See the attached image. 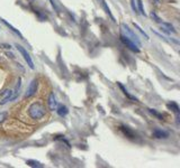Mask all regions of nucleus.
Instances as JSON below:
<instances>
[{"label":"nucleus","instance_id":"nucleus-1","mask_svg":"<svg viewBox=\"0 0 180 168\" xmlns=\"http://www.w3.org/2000/svg\"><path fill=\"white\" fill-rule=\"evenodd\" d=\"M28 113L29 117L32 118V119L40 120V119L45 117L46 110H45V107L41 102H34L28 108Z\"/></svg>","mask_w":180,"mask_h":168},{"label":"nucleus","instance_id":"nucleus-2","mask_svg":"<svg viewBox=\"0 0 180 168\" xmlns=\"http://www.w3.org/2000/svg\"><path fill=\"white\" fill-rule=\"evenodd\" d=\"M121 31H122V35L125 37H127L128 39H131L133 43H135L136 46L138 47H141V42H140V39H138V37L133 33V30L130 29V27L127 26V25H125V24H122L121 25Z\"/></svg>","mask_w":180,"mask_h":168},{"label":"nucleus","instance_id":"nucleus-3","mask_svg":"<svg viewBox=\"0 0 180 168\" xmlns=\"http://www.w3.org/2000/svg\"><path fill=\"white\" fill-rule=\"evenodd\" d=\"M16 47H17V49L19 51V53L23 55V57H24V59L26 61V63H27V65L32 68V70H34L35 68V66H34V62H33V59H32V57H30V55H29L28 53L26 52V49L23 47V46H20V45H16Z\"/></svg>","mask_w":180,"mask_h":168},{"label":"nucleus","instance_id":"nucleus-4","mask_svg":"<svg viewBox=\"0 0 180 168\" xmlns=\"http://www.w3.org/2000/svg\"><path fill=\"white\" fill-rule=\"evenodd\" d=\"M121 40H122L123 44L126 45V47H128L132 52H134V53H140V48H138V46H136L135 43H133V42H132L131 39H128L127 37L121 35Z\"/></svg>","mask_w":180,"mask_h":168},{"label":"nucleus","instance_id":"nucleus-5","mask_svg":"<svg viewBox=\"0 0 180 168\" xmlns=\"http://www.w3.org/2000/svg\"><path fill=\"white\" fill-rule=\"evenodd\" d=\"M13 99H14V92L10 91V90H6L4 93L0 94V104L4 105V104L9 102L10 100H13Z\"/></svg>","mask_w":180,"mask_h":168},{"label":"nucleus","instance_id":"nucleus-6","mask_svg":"<svg viewBox=\"0 0 180 168\" xmlns=\"http://www.w3.org/2000/svg\"><path fill=\"white\" fill-rule=\"evenodd\" d=\"M37 86H38V81L36 80V79H34V80L29 83V86H28V89H27V91H26L25 96H26V98L33 96V95L36 93V91H37Z\"/></svg>","mask_w":180,"mask_h":168},{"label":"nucleus","instance_id":"nucleus-7","mask_svg":"<svg viewBox=\"0 0 180 168\" xmlns=\"http://www.w3.org/2000/svg\"><path fill=\"white\" fill-rule=\"evenodd\" d=\"M56 107H58L56 98H55L54 93H51L50 96H49V108H50L51 111H54V110H56Z\"/></svg>","mask_w":180,"mask_h":168},{"label":"nucleus","instance_id":"nucleus-8","mask_svg":"<svg viewBox=\"0 0 180 168\" xmlns=\"http://www.w3.org/2000/svg\"><path fill=\"white\" fill-rule=\"evenodd\" d=\"M161 30H163L167 34H171V33H176V29L171 24H168V22H162L161 24Z\"/></svg>","mask_w":180,"mask_h":168},{"label":"nucleus","instance_id":"nucleus-9","mask_svg":"<svg viewBox=\"0 0 180 168\" xmlns=\"http://www.w3.org/2000/svg\"><path fill=\"white\" fill-rule=\"evenodd\" d=\"M153 136L155 137V138H159V139H166L169 137V132L164 131V130H160V129H157V130H154L153 131Z\"/></svg>","mask_w":180,"mask_h":168},{"label":"nucleus","instance_id":"nucleus-10","mask_svg":"<svg viewBox=\"0 0 180 168\" xmlns=\"http://www.w3.org/2000/svg\"><path fill=\"white\" fill-rule=\"evenodd\" d=\"M0 20H1V22H4V24H5L6 26H7L8 28H9V29H10V30H11V31H13V33H15L16 35H18V36L20 37V38H23V35H22V34H20V31H19V30H18V29H16V28H15L14 26L11 25V24H9V22H8L7 20H5V19H2V18H1Z\"/></svg>","mask_w":180,"mask_h":168},{"label":"nucleus","instance_id":"nucleus-11","mask_svg":"<svg viewBox=\"0 0 180 168\" xmlns=\"http://www.w3.org/2000/svg\"><path fill=\"white\" fill-rule=\"evenodd\" d=\"M101 5H102V8H104V10L106 11V14H107V15L109 16L110 18H112V20H113V22H116V19L114 18V16H113L112 11H110V9H109V7L107 6V3H106V1H105V0H102V1H101Z\"/></svg>","mask_w":180,"mask_h":168},{"label":"nucleus","instance_id":"nucleus-12","mask_svg":"<svg viewBox=\"0 0 180 168\" xmlns=\"http://www.w3.org/2000/svg\"><path fill=\"white\" fill-rule=\"evenodd\" d=\"M167 107H168V109H169V110L173 111L176 114H179L180 109H179V107H178V104H177V103H174V102L168 103V104H167Z\"/></svg>","mask_w":180,"mask_h":168},{"label":"nucleus","instance_id":"nucleus-13","mask_svg":"<svg viewBox=\"0 0 180 168\" xmlns=\"http://www.w3.org/2000/svg\"><path fill=\"white\" fill-rule=\"evenodd\" d=\"M56 111H58V114L60 117H65V116L68 114V112H69V110H68V108H66L65 105L59 107V109L56 110Z\"/></svg>","mask_w":180,"mask_h":168},{"label":"nucleus","instance_id":"nucleus-14","mask_svg":"<svg viewBox=\"0 0 180 168\" xmlns=\"http://www.w3.org/2000/svg\"><path fill=\"white\" fill-rule=\"evenodd\" d=\"M118 86H119V89H121V90H122V91H123V93H124V94L126 95L127 98H130L131 100H133V101H137V99H136V98H134V96H132V95H131L130 93L127 92V90H126V89H125V88H124V86H123V84H122V83H118Z\"/></svg>","mask_w":180,"mask_h":168},{"label":"nucleus","instance_id":"nucleus-15","mask_svg":"<svg viewBox=\"0 0 180 168\" xmlns=\"http://www.w3.org/2000/svg\"><path fill=\"white\" fill-rule=\"evenodd\" d=\"M26 164L30 166V167H36V168H42L43 167V165L40 162V161H36V160H27L26 161Z\"/></svg>","mask_w":180,"mask_h":168},{"label":"nucleus","instance_id":"nucleus-16","mask_svg":"<svg viewBox=\"0 0 180 168\" xmlns=\"http://www.w3.org/2000/svg\"><path fill=\"white\" fill-rule=\"evenodd\" d=\"M137 5H138V11L141 13V15L145 16V11H144V8H143V3H142V0H137Z\"/></svg>","mask_w":180,"mask_h":168},{"label":"nucleus","instance_id":"nucleus-17","mask_svg":"<svg viewBox=\"0 0 180 168\" xmlns=\"http://www.w3.org/2000/svg\"><path fill=\"white\" fill-rule=\"evenodd\" d=\"M150 112H151L153 116H155V117L158 118L159 120H162L163 119V114H161V113H159L158 111H155L154 109H150Z\"/></svg>","mask_w":180,"mask_h":168},{"label":"nucleus","instance_id":"nucleus-18","mask_svg":"<svg viewBox=\"0 0 180 168\" xmlns=\"http://www.w3.org/2000/svg\"><path fill=\"white\" fill-rule=\"evenodd\" d=\"M134 27H135V28H136V29L138 30V31H140V33H141V34H142V35L145 37V38H146V39H149V36L146 35V33H145V31H144V30L142 29V28H141V27H140L137 24H135V22H134Z\"/></svg>","mask_w":180,"mask_h":168},{"label":"nucleus","instance_id":"nucleus-19","mask_svg":"<svg viewBox=\"0 0 180 168\" xmlns=\"http://www.w3.org/2000/svg\"><path fill=\"white\" fill-rule=\"evenodd\" d=\"M7 112H0V123H2L7 119Z\"/></svg>","mask_w":180,"mask_h":168},{"label":"nucleus","instance_id":"nucleus-20","mask_svg":"<svg viewBox=\"0 0 180 168\" xmlns=\"http://www.w3.org/2000/svg\"><path fill=\"white\" fill-rule=\"evenodd\" d=\"M150 16L152 17V19H154V20H155L157 22H161V19H160L158 16H157V14H155V13H153V11H152L151 15H150Z\"/></svg>","mask_w":180,"mask_h":168},{"label":"nucleus","instance_id":"nucleus-21","mask_svg":"<svg viewBox=\"0 0 180 168\" xmlns=\"http://www.w3.org/2000/svg\"><path fill=\"white\" fill-rule=\"evenodd\" d=\"M122 130H123V132L125 133V135H127V136H130V137H133V135H132V132L127 129V128H125V127H122Z\"/></svg>","mask_w":180,"mask_h":168},{"label":"nucleus","instance_id":"nucleus-22","mask_svg":"<svg viewBox=\"0 0 180 168\" xmlns=\"http://www.w3.org/2000/svg\"><path fill=\"white\" fill-rule=\"evenodd\" d=\"M131 6H132V9L136 13L137 11V8H136V6H135V0H131Z\"/></svg>","mask_w":180,"mask_h":168},{"label":"nucleus","instance_id":"nucleus-23","mask_svg":"<svg viewBox=\"0 0 180 168\" xmlns=\"http://www.w3.org/2000/svg\"><path fill=\"white\" fill-rule=\"evenodd\" d=\"M0 47H2V48H11V46L10 45H0Z\"/></svg>","mask_w":180,"mask_h":168}]
</instances>
